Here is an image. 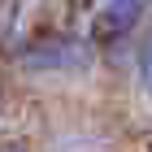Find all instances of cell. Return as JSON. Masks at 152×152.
Instances as JSON below:
<instances>
[{"mask_svg": "<svg viewBox=\"0 0 152 152\" xmlns=\"http://www.w3.org/2000/svg\"><path fill=\"white\" fill-rule=\"evenodd\" d=\"M96 65V39L74 35V31H48L18 48V70L35 78H70L87 74Z\"/></svg>", "mask_w": 152, "mask_h": 152, "instance_id": "cell-1", "label": "cell"}, {"mask_svg": "<svg viewBox=\"0 0 152 152\" xmlns=\"http://www.w3.org/2000/svg\"><path fill=\"white\" fill-rule=\"evenodd\" d=\"M148 9H152V0H104L96 9V39L117 44V39L135 35L139 22L148 18Z\"/></svg>", "mask_w": 152, "mask_h": 152, "instance_id": "cell-2", "label": "cell"}, {"mask_svg": "<svg viewBox=\"0 0 152 152\" xmlns=\"http://www.w3.org/2000/svg\"><path fill=\"white\" fill-rule=\"evenodd\" d=\"M135 78H139L143 96H152V31L139 39V48H135Z\"/></svg>", "mask_w": 152, "mask_h": 152, "instance_id": "cell-3", "label": "cell"}, {"mask_svg": "<svg viewBox=\"0 0 152 152\" xmlns=\"http://www.w3.org/2000/svg\"><path fill=\"white\" fill-rule=\"evenodd\" d=\"M0 152H26V148H18V143H9V148H0Z\"/></svg>", "mask_w": 152, "mask_h": 152, "instance_id": "cell-4", "label": "cell"}, {"mask_svg": "<svg viewBox=\"0 0 152 152\" xmlns=\"http://www.w3.org/2000/svg\"><path fill=\"white\" fill-rule=\"evenodd\" d=\"M0 113H4V100H0Z\"/></svg>", "mask_w": 152, "mask_h": 152, "instance_id": "cell-5", "label": "cell"}]
</instances>
